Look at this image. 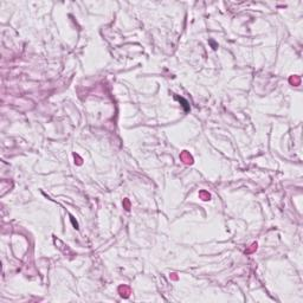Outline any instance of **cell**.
Instances as JSON below:
<instances>
[{"instance_id": "cell-2", "label": "cell", "mask_w": 303, "mask_h": 303, "mask_svg": "<svg viewBox=\"0 0 303 303\" xmlns=\"http://www.w3.org/2000/svg\"><path fill=\"white\" fill-rule=\"evenodd\" d=\"M118 291H120L121 296H123V297H128L129 294H130V289H129L128 287H126V285H122V287L118 288Z\"/></svg>"}, {"instance_id": "cell-5", "label": "cell", "mask_w": 303, "mask_h": 303, "mask_svg": "<svg viewBox=\"0 0 303 303\" xmlns=\"http://www.w3.org/2000/svg\"><path fill=\"white\" fill-rule=\"evenodd\" d=\"M126 210H129V201L126 200Z\"/></svg>"}, {"instance_id": "cell-1", "label": "cell", "mask_w": 303, "mask_h": 303, "mask_svg": "<svg viewBox=\"0 0 303 303\" xmlns=\"http://www.w3.org/2000/svg\"><path fill=\"white\" fill-rule=\"evenodd\" d=\"M181 160H183L185 163H192V162H193L192 156H191L190 153H188V152H186V150L181 153Z\"/></svg>"}, {"instance_id": "cell-3", "label": "cell", "mask_w": 303, "mask_h": 303, "mask_svg": "<svg viewBox=\"0 0 303 303\" xmlns=\"http://www.w3.org/2000/svg\"><path fill=\"white\" fill-rule=\"evenodd\" d=\"M199 195H200V198H201L202 200H205V201L210 200V194H208L207 192H205V191H201V192L199 193Z\"/></svg>"}, {"instance_id": "cell-4", "label": "cell", "mask_w": 303, "mask_h": 303, "mask_svg": "<svg viewBox=\"0 0 303 303\" xmlns=\"http://www.w3.org/2000/svg\"><path fill=\"white\" fill-rule=\"evenodd\" d=\"M290 83H292L294 85H298L299 84V77H296V76L291 77L290 78Z\"/></svg>"}]
</instances>
